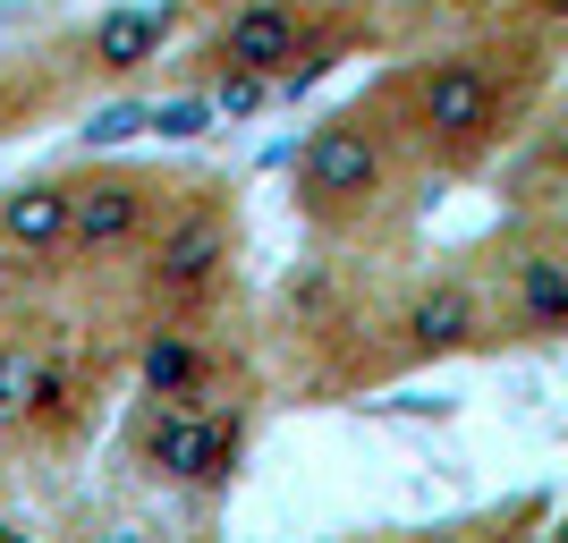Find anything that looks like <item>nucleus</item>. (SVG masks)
<instances>
[{
    "instance_id": "1",
    "label": "nucleus",
    "mask_w": 568,
    "mask_h": 543,
    "mask_svg": "<svg viewBox=\"0 0 568 543\" xmlns=\"http://www.w3.org/2000/svg\"><path fill=\"white\" fill-rule=\"evenodd\" d=\"M518 94H526V77L509 86V77H500V51H484V43L475 51H442V60H425V69L399 86L407 144L433 153L442 170H467V162H484V153L509 137Z\"/></svg>"
},
{
    "instance_id": "2",
    "label": "nucleus",
    "mask_w": 568,
    "mask_h": 543,
    "mask_svg": "<svg viewBox=\"0 0 568 543\" xmlns=\"http://www.w3.org/2000/svg\"><path fill=\"white\" fill-rule=\"evenodd\" d=\"M382 179H390V144H382V128L365 111L323 119V128L306 137V153H297V204H306L314 221L365 213V204L382 195Z\"/></svg>"
},
{
    "instance_id": "3",
    "label": "nucleus",
    "mask_w": 568,
    "mask_h": 543,
    "mask_svg": "<svg viewBox=\"0 0 568 543\" xmlns=\"http://www.w3.org/2000/svg\"><path fill=\"white\" fill-rule=\"evenodd\" d=\"M230 255H237V221L221 213L213 195H195V204H179V213L162 221L153 255H144V281H153V298H170V306H195V298L221 289Z\"/></svg>"
},
{
    "instance_id": "4",
    "label": "nucleus",
    "mask_w": 568,
    "mask_h": 543,
    "mask_svg": "<svg viewBox=\"0 0 568 543\" xmlns=\"http://www.w3.org/2000/svg\"><path fill=\"white\" fill-rule=\"evenodd\" d=\"M162 213V188L144 179V170H94L85 188H69V238H60V255H119V247H136Z\"/></svg>"
},
{
    "instance_id": "5",
    "label": "nucleus",
    "mask_w": 568,
    "mask_h": 543,
    "mask_svg": "<svg viewBox=\"0 0 568 543\" xmlns=\"http://www.w3.org/2000/svg\"><path fill=\"white\" fill-rule=\"evenodd\" d=\"M306 34H314L306 0H246L237 18H221L213 60L221 69H246V77H281L288 60H306Z\"/></svg>"
},
{
    "instance_id": "6",
    "label": "nucleus",
    "mask_w": 568,
    "mask_h": 543,
    "mask_svg": "<svg viewBox=\"0 0 568 543\" xmlns=\"http://www.w3.org/2000/svg\"><path fill=\"white\" fill-rule=\"evenodd\" d=\"M237 450H246V425H237V408H195L187 433H179V459H170V484H187V493H221L237 475Z\"/></svg>"
},
{
    "instance_id": "7",
    "label": "nucleus",
    "mask_w": 568,
    "mask_h": 543,
    "mask_svg": "<svg viewBox=\"0 0 568 543\" xmlns=\"http://www.w3.org/2000/svg\"><path fill=\"white\" fill-rule=\"evenodd\" d=\"M60 238H69V188L60 179H18V188L0 195V247L18 263L60 255Z\"/></svg>"
},
{
    "instance_id": "8",
    "label": "nucleus",
    "mask_w": 568,
    "mask_h": 543,
    "mask_svg": "<svg viewBox=\"0 0 568 543\" xmlns=\"http://www.w3.org/2000/svg\"><path fill=\"white\" fill-rule=\"evenodd\" d=\"M162 43H170V9H153V0H119V9L94 18L85 60H94L102 77H136L144 60H162Z\"/></svg>"
},
{
    "instance_id": "9",
    "label": "nucleus",
    "mask_w": 568,
    "mask_h": 543,
    "mask_svg": "<svg viewBox=\"0 0 568 543\" xmlns=\"http://www.w3.org/2000/svg\"><path fill=\"white\" fill-rule=\"evenodd\" d=\"M399 331H407V356H450V349H475V340H484V306H475L467 281H442L399 314Z\"/></svg>"
},
{
    "instance_id": "10",
    "label": "nucleus",
    "mask_w": 568,
    "mask_h": 543,
    "mask_svg": "<svg viewBox=\"0 0 568 543\" xmlns=\"http://www.w3.org/2000/svg\"><path fill=\"white\" fill-rule=\"evenodd\" d=\"M509 323H518L526 340H560V331H568V255H560V247L518 255V281H509Z\"/></svg>"
},
{
    "instance_id": "11",
    "label": "nucleus",
    "mask_w": 568,
    "mask_h": 543,
    "mask_svg": "<svg viewBox=\"0 0 568 543\" xmlns=\"http://www.w3.org/2000/svg\"><path fill=\"white\" fill-rule=\"evenodd\" d=\"M144 391L153 400H187V408L213 400V365H204V349H195L187 331H153L144 340Z\"/></svg>"
},
{
    "instance_id": "12",
    "label": "nucleus",
    "mask_w": 568,
    "mask_h": 543,
    "mask_svg": "<svg viewBox=\"0 0 568 543\" xmlns=\"http://www.w3.org/2000/svg\"><path fill=\"white\" fill-rule=\"evenodd\" d=\"M195 408L187 400H153V416L136 425V467L144 475H170V459H179V433H187Z\"/></svg>"
},
{
    "instance_id": "13",
    "label": "nucleus",
    "mask_w": 568,
    "mask_h": 543,
    "mask_svg": "<svg viewBox=\"0 0 568 543\" xmlns=\"http://www.w3.org/2000/svg\"><path fill=\"white\" fill-rule=\"evenodd\" d=\"M34 374H43V356L26 349V340H9V349H0V416H26V400H34Z\"/></svg>"
},
{
    "instance_id": "14",
    "label": "nucleus",
    "mask_w": 568,
    "mask_h": 543,
    "mask_svg": "<svg viewBox=\"0 0 568 543\" xmlns=\"http://www.w3.org/2000/svg\"><path fill=\"white\" fill-rule=\"evenodd\" d=\"M263 102H272V77H246V69H221V86H213V111H230V119H255Z\"/></svg>"
},
{
    "instance_id": "15",
    "label": "nucleus",
    "mask_w": 568,
    "mask_h": 543,
    "mask_svg": "<svg viewBox=\"0 0 568 543\" xmlns=\"http://www.w3.org/2000/svg\"><path fill=\"white\" fill-rule=\"evenodd\" d=\"M204 119H213V102H204V94H179V102H144V128H162V137H204Z\"/></svg>"
},
{
    "instance_id": "16",
    "label": "nucleus",
    "mask_w": 568,
    "mask_h": 543,
    "mask_svg": "<svg viewBox=\"0 0 568 543\" xmlns=\"http://www.w3.org/2000/svg\"><path fill=\"white\" fill-rule=\"evenodd\" d=\"M136 128H144V102H111V111L85 119V144H128Z\"/></svg>"
},
{
    "instance_id": "17",
    "label": "nucleus",
    "mask_w": 568,
    "mask_h": 543,
    "mask_svg": "<svg viewBox=\"0 0 568 543\" xmlns=\"http://www.w3.org/2000/svg\"><path fill=\"white\" fill-rule=\"evenodd\" d=\"M9 281H18V255H9V247H0V298H9Z\"/></svg>"
}]
</instances>
